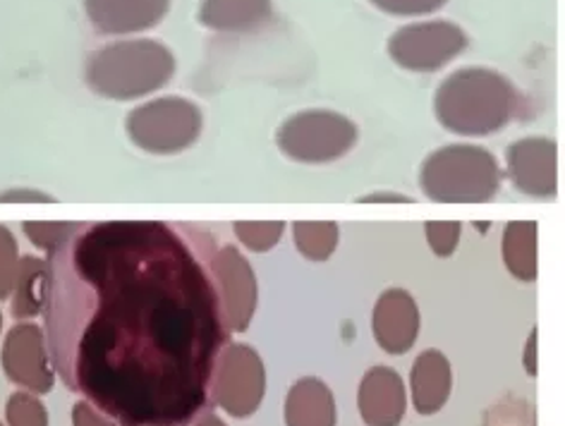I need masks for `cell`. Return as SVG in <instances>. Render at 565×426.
I'll use <instances>...</instances> for the list:
<instances>
[{"label":"cell","mask_w":565,"mask_h":426,"mask_svg":"<svg viewBox=\"0 0 565 426\" xmlns=\"http://www.w3.org/2000/svg\"><path fill=\"white\" fill-rule=\"evenodd\" d=\"M214 237L194 223H82L46 254V343L65 386L120 426H188L228 343Z\"/></svg>","instance_id":"1"},{"label":"cell","mask_w":565,"mask_h":426,"mask_svg":"<svg viewBox=\"0 0 565 426\" xmlns=\"http://www.w3.org/2000/svg\"><path fill=\"white\" fill-rule=\"evenodd\" d=\"M520 94L505 75L489 67H462L448 75L434 96L436 120L458 137H489L511 125Z\"/></svg>","instance_id":"2"},{"label":"cell","mask_w":565,"mask_h":426,"mask_svg":"<svg viewBox=\"0 0 565 426\" xmlns=\"http://www.w3.org/2000/svg\"><path fill=\"white\" fill-rule=\"evenodd\" d=\"M175 55L157 39H125L98 49L84 67L87 87L108 102H137L175 75Z\"/></svg>","instance_id":"3"},{"label":"cell","mask_w":565,"mask_h":426,"mask_svg":"<svg viewBox=\"0 0 565 426\" xmlns=\"http://www.w3.org/2000/svg\"><path fill=\"white\" fill-rule=\"evenodd\" d=\"M499 159L484 147L446 145L419 168V190L434 204H487L501 190Z\"/></svg>","instance_id":"4"},{"label":"cell","mask_w":565,"mask_h":426,"mask_svg":"<svg viewBox=\"0 0 565 426\" xmlns=\"http://www.w3.org/2000/svg\"><path fill=\"white\" fill-rule=\"evenodd\" d=\"M125 130L137 149L151 156H175L200 141L204 113L190 98L161 96L132 108Z\"/></svg>","instance_id":"5"},{"label":"cell","mask_w":565,"mask_h":426,"mask_svg":"<svg viewBox=\"0 0 565 426\" xmlns=\"http://www.w3.org/2000/svg\"><path fill=\"white\" fill-rule=\"evenodd\" d=\"M360 141L358 125L343 113L312 108L286 118L276 130V147L295 163L319 166L348 156Z\"/></svg>","instance_id":"6"},{"label":"cell","mask_w":565,"mask_h":426,"mask_svg":"<svg viewBox=\"0 0 565 426\" xmlns=\"http://www.w3.org/2000/svg\"><path fill=\"white\" fill-rule=\"evenodd\" d=\"M266 395V366L262 354L247 343H225L211 374L209 401L225 415L247 419L257 412Z\"/></svg>","instance_id":"7"},{"label":"cell","mask_w":565,"mask_h":426,"mask_svg":"<svg viewBox=\"0 0 565 426\" xmlns=\"http://www.w3.org/2000/svg\"><path fill=\"white\" fill-rule=\"evenodd\" d=\"M468 44V34L456 22H415L401 26L388 39V55L407 73H436L456 61Z\"/></svg>","instance_id":"8"},{"label":"cell","mask_w":565,"mask_h":426,"mask_svg":"<svg viewBox=\"0 0 565 426\" xmlns=\"http://www.w3.org/2000/svg\"><path fill=\"white\" fill-rule=\"evenodd\" d=\"M211 271L216 280L225 331L228 336L245 333L259 305V280L249 259L235 245H223L214 252Z\"/></svg>","instance_id":"9"},{"label":"cell","mask_w":565,"mask_h":426,"mask_svg":"<svg viewBox=\"0 0 565 426\" xmlns=\"http://www.w3.org/2000/svg\"><path fill=\"white\" fill-rule=\"evenodd\" d=\"M6 376L34 395H46L55 386V369L46 343V333L34 321H18L8 331L0 352Z\"/></svg>","instance_id":"10"},{"label":"cell","mask_w":565,"mask_h":426,"mask_svg":"<svg viewBox=\"0 0 565 426\" xmlns=\"http://www.w3.org/2000/svg\"><path fill=\"white\" fill-rule=\"evenodd\" d=\"M505 175L520 194L554 199L558 192V145L548 137H522L505 149Z\"/></svg>","instance_id":"11"},{"label":"cell","mask_w":565,"mask_h":426,"mask_svg":"<svg viewBox=\"0 0 565 426\" xmlns=\"http://www.w3.org/2000/svg\"><path fill=\"white\" fill-rule=\"evenodd\" d=\"M422 329L419 305L403 288H388L379 295L372 311V333L376 345L388 354H405L415 348Z\"/></svg>","instance_id":"12"},{"label":"cell","mask_w":565,"mask_h":426,"mask_svg":"<svg viewBox=\"0 0 565 426\" xmlns=\"http://www.w3.org/2000/svg\"><path fill=\"white\" fill-rule=\"evenodd\" d=\"M171 10V0H84L96 34L127 36L153 30Z\"/></svg>","instance_id":"13"},{"label":"cell","mask_w":565,"mask_h":426,"mask_svg":"<svg viewBox=\"0 0 565 426\" xmlns=\"http://www.w3.org/2000/svg\"><path fill=\"white\" fill-rule=\"evenodd\" d=\"M358 409L366 426H401L407 412L403 376L384 364L372 366L360 381Z\"/></svg>","instance_id":"14"},{"label":"cell","mask_w":565,"mask_h":426,"mask_svg":"<svg viewBox=\"0 0 565 426\" xmlns=\"http://www.w3.org/2000/svg\"><path fill=\"white\" fill-rule=\"evenodd\" d=\"M454 393V366L441 350H424L409 369V397L417 415L431 417L441 412Z\"/></svg>","instance_id":"15"},{"label":"cell","mask_w":565,"mask_h":426,"mask_svg":"<svg viewBox=\"0 0 565 426\" xmlns=\"http://www.w3.org/2000/svg\"><path fill=\"white\" fill-rule=\"evenodd\" d=\"M286 426H338L335 395L327 381L302 376L290 386L282 405Z\"/></svg>","instance_id":"16"},{"label":"cell","mask_w":565,"mask_h":426,"mask_svg":"<svg viewBox=\"0 0 565 426\" xmlns=\"http://www.w3.org/2000/svg\"><path fill=\"white\" fill-rule=\"evenodd\" d=\"M200 24L221 34L259 32L274 18V0H202Z\"/></svg>","instance_id":"17"},{"label":"cell","mask_w":565,"mask_h":426,"mask_svg":"<svg viewBox=\"0 0 565 426\" xmlns=\"http://www.w3.org/2000/svg\"><path fill=\"white\" fill-rule=\"evenodd\" d=\"M540 225L536 221H511L505 225L501 239V257L515 280L534 283L540 276Z\"/></svg>","instance_id":"18"},{"label":"cell","mask_w":565,"mask_h":426,"mask_svg":"<svg viewBox=\"0 0 565 426\" xmlns=\"http://www.w3.org/2000/svg\"><path fill=\"white\" fill-rule=\"evenodd\" d=\"M49 292V266L36 254H24L18 268L15 288L10 295V315L18 321H30L44 311Z\"/></svg>","instance_id":"19"},{"label":"cell","mask_w":565,"mask_h":426,"mask_svg":"<svg viewBox=\"0 0 565 426\" xmlns=\"http://www.w3.org/2000/svg\"><path fill=\"white\" fill-rule=\"evenodd\" d=\"M292 243L307 262H329L341 243V225L335 221H295Z\"/></svg>","instance_id":"20"},{"label":"cell","mask_w":565,"mask_h":426,"mask_svg":"<svg viewBox=\"0 0 565 426\" xmlns=\"http://www.w3.org/2000/svg\"><path fill=\"white\" fill-rule=\"evenodd\" d=\"M288 225L282 221H237L233 223V233L247 252L266 254L271 252L282 235H286Z\"/></svg>","instance_id":"21"},{"label":"cell","mask_w":565,"mask_h":426,"mask_svg":"<svg viewBox=\"0 0 565 426\" xmlns=\"http://www.w3.org/2000/svg\"><path fill=\"white\" fill-rule=\"evenodd\" d=\"M82 223L75 221H26L22 223V233L30 243L41 249V252H55L58 247H63L70 237L77 233Z\"/></svg>","instance_id":"22"},{"label":"cell","mask_w":565,"mask_h":426,"mask_svg":"<svg viewBox=\"0 0 565 426\" xmlns=\"http://www.w3.org/2000/svg\"><path fill=\"white\" fill-rule=\"evenodd\" d=\"M8 426H49V409L41 397L30 391H18L10 395L6 407Z\"/></svg>","instance_id":"23"},{"label":"cell","mask_w":565,"mask_h":426,"mask_svg":"<svg viewBox=\"0 0 565 426\" xmlns=\"http://www.w3.org/2000/svg\"><path fill=\"white\" fill-rule=\"evenodd\" d=\"M20 245L8 225L0 223V300H10L20 268Z\"/></svg>","instance_id":"24"},{"label":"cell","mask_w":565,"mask_h":426,"mask_svg":"<svg viewBox=\"0 0 565 426\" xmlns=\"http://www.w3.org/2000/svg\"><path fill=\"white\" fill-rule=\"evenodd\" d=\"M424 235H427V245L439 259L454 257L460 237H462V223L458 221H429L424 223Z\"/></svg>","instance_id":"25"},{"label":"cell","mask_w":565,"mask_h":426,"mask_svg":"<svg viewBox=\"0 0 565 426\" xmlns=\"http://www.w3.org/2000/svg\"><path fill=\"white\" fill-rule=\"evenodd\" d=\"M370 3L393 18H422L441 10L448 0H370Z\"/></svg>","instance_id":"26"},{"label":"cell","mask_w":565,"mask_h":426,"mask_svg":"<svg viewBox=\"0 0 565 426\" xmlns=\"http://www.w3.org/2000/svg\"><path fill=\"white\" fill-rule=\"evenodd\" d=\"M73 426H118L102 409H96L87 401H77L73 407Z\"/></svg>","instance_id":"27"},{"label":"cell","mask_w":565,"mask_h":426,"mask_svg":"<svg viewBox=\"0 0 565 426\" xmlns=\"http://www.w3.org/2000/svg\"><path fill=\"white\" fill-rule=\"evenodd\" d=\"M22 202L46 204V202H55V199L46 192H41V190H26V188L0 192V204H22Z\"/></svg>","instance_id":"28"},{"label":"cell","mask_w":565,"mask_h":426,"mask_svg":"<svg viewBox=\"0 0 565 426\" xmlns=\"http://www.w3.org/2000/svg\"><path fill=\"white\" fill-rule=\"evenodd\" d=\"M360 204H413V199L398 194V192H374V194H366L358 199Z\"/></svg>","instance_id":"29"},{"label":"cell","mask_w":565,"mask_h":426,"mask_svg":"<svg viewBox=\"0 0 565 426\" xmlns=\"http://www.w3.org/2000/svg\"><path fill=\"white\" fill-rule=\"evenodd\" d=\"M522 366L530 376H536V329L530 331L525 350H522Z\"/></svg>","instance_id":"30"},{"label":"cell","mask_w":565,"mask_h":426,"mask_svg":"<svg viewBox=\"0 0 565 426\" xmlns=\"http://www.w3.org/2000/svg\"><path fill=\"white\" fill-rule=\"evenodd\" d=\"M192 426H228V424H225L218 415H214V412H204V415L192 419Z\"/></svg>","instance_id":"31"},{"label":"cell","mask_w":565,"mask_h":426,"mask_svg":"<svg viewBox=\"0 0 565 426\" xmlns=\"http://www.w3.org/2000/svg\"><path fill=\"white\" fill-rule=\"evenodd\" d=\"M475 228H479V231H482V235H484V231H489V223H475Z\"/></svg>","instance_id":"32"},{"label":"cell","mask_w":565,"mask_h":426,"mask_svg":"<svg viewBox=\"0 0 565 426\" xmlns=\"http://www.w3.org/2000/svg\"><path fill=\"white\" fill-rule=\"evenodd\" d=\"M0 338H3V311H0Z\"/></svg>","instance_id":"33"},{"label":"cell","mask_w":565,"mask_h":426,"mask_svg":"<svg viewBox=\"0 0 565 426\" xmlns=\"http://www.w3.org/2000/svg\"><path fill=\"white\" fill-rule=\"evenodd\" d=\"M0 426H6V424H3V422H0Z\"/></svg>","instance_id":"34"}]
</instances>
